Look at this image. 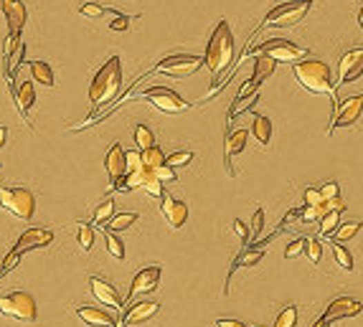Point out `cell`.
<instances>
[{
	"instance_id": "obj_1",
	"label": "cell",
	"mask_w": 363,
	"mask_h": 327,
	"mask_svg": "<svg viewBox=\"0 0 363 327\" xmlns=\"http://www.w3.org/2000/svg\"><path fill=\"white\" fill-rule=\"evenodd\" d=\"M295 79L302 89L317 94V97H331L333 101H338L335 97V81L325 61H315V59H305V61L295 63Z\"/></svg>"
},
{
	"instance_id": "obj_2",
	"label": "cell",
	"mask_w": 363,
	"mask_h": 327,
	"mask_svg": "<svg viewBox=\"0 0 363 327\" xmlns=\"http://www.w3.org/2000/svg\"><path fill=\"white\" fill-rule=\"evenodd\" d=\"M204 61L213 77L224 74V71L231 66V61H234V36H231L229 23H226V21H222V23L213 28Z\"/></svg>"
},
{
	"instance_id": "obj_3",
	"label": "cell",
	"mask_w": 363,
	"mask_h": 327,
	"mask_svg": "<svg viewBox=\"0 0 363 327\" xmlns=\"http://www.w3.org/2000/svg\"><path fill=\"white\" fill-rule=\"evenodd\" d=\"M119 81H122L119 59L117 56H112L110 61L97 71L95 81H92V86H89V101H92V109H95V112L115 99V94L119 92Z\"/></svg>"
},
{
	"instance_id": "obj_4",
	"label": "cell",
	"mask_w": 363,
	"mask_h": 327,
	"mask_svg": "<svg viewBox=\"0 0 363 327\" xmlns=\"http://www.w3.org/2000/svg\"><path fill=\"white\" fill-rule=\"evenodd\" d=\"M310 8H313V0H287L269 10L262 28H293L300 21H305Z\"/></svg>"
},
{
	"instance_id": "obj_5",
	"label": "cell",
	"mask_w": 363,
	"mask_h": 327,
	"mask_svg": "<svg viewBox=\"0 0 363 327\" xmlns=\"http://www.w3.org/2000/svg\"><path fill=\"white\" fill-rule=\"evenodd\" d=\"M0 206L21 221H31L36 213V198L26 188H0Z\"/></svg>"
},
{
	"instance_id": "obj_6",
	"label": "cell",
	"mask_w": 363,
	"mask_h": 327,
	"mask_svg": "<svg viewBox=\"0 0 363 327\" xmlns=\"http://www.w3.org/2000/svg\"><path fill=\"white\" fill-rule=\"evenodd\" d=\"M0 312L18 322H33L36 319V299L28 292H10L0 297Z\"/></svg>"
},
{
	"instance_id": "obj_7",
	"label": "cell",
	"mask_w": 363,
	"mask_h": 327,
	"mask_svg": "<svg viewBox=\"0 0 363 327\" xmlns=\"http://www.w3.org/2000/svg\"><path fill=\"white\" fill-rule=\"evenodd\" d=\"M204 59L198 56H188V54H175V56H168L163 61L155 66L158 74H166V77H175V79H188L193 77L201 66H204Z\"/></svg>"
},
{
	"instance_id": "obj_8",
	"label": "cell",
	"mask_w": 363,
	"mask_h": 327,
	"mask_svg": "<svg viewBox=\"0 0 363 327\" xmlns=\"http://www.w3.org/2000/svg\"><path fill=\"white\" fill-rule=\"evenodd\" d=\"M142 99H150L153 107H158L160 112H166V115H178V112H186V109L190 107L181 94H175L173 89H168V86H150V89H145V92H142Z\"/></svg>"
},
{
	"instance_id": "obj_9",
	"label": "cell",
	"mask_w": 363,
	"mask_h": 327,
	"mask_svg": "<svg viewBox=\"0 0 363 327\" xmlns=\"http://www.w3.org/2000/svg\"><path fill=\"white\" fill-rule=\"evenodd\" d=\"M257 51L267 54L269 59H275L277 63H293L308 56V48H300L295 46V43H290V41H279V39L264 41V43L257 46Z\"/></svg>"
},
{
	"instance_id": "obj_10",
	"label": "cell",
	"mask_w": 363,
	"mask_h": 327,
	"mask_svg": "<svg viewBox=\"0 0 363 327\" xmlns=\"http://www.w3.org/2000/svg\"><path fill=\"white\" fill-rule=\"evenodd\" d=\"M361 112H363V94L348 97V99H343L340 104H335V109H333L331 132H335L338 127H351L355 119L361 117Z\"/></svg>"
},
{
	"instance_id": "obj_11",
	"label": "cell",
	"mask_w": 363,
	"mask_h": 327,
	"mask_svg": "<svg viewBox=\"0 0 363 327\" xmlns=\"http://www.w3.org/2000/svg\"><path fill=\"white\" fill-rule=\"evenodd\" d=\"M363 74V48H351L343 54L338 66V86L340 84H351Z\"/></svg>"
},
{
	"instance_id": "obj_12",
	"label": "cell",
	"mask_w": 363,
	"mask_h": 327,
	"mask_svg": "<svg viewBox=\"0 0 363 327\" xmlns=\"http://www.w3.org/2000/svg\"><path fill=\"white\" fill-rule=\"evenodd\" d=\"M363 304L353 297H338V299H333L328 304V310H325L323 319L325 322H335V319H346V317H355V315H361Z\"/></svg>"
},
{
	"instance_id": "obj_13",
	"label": "cell",
	"mask_w": 363,
	"mask_h": 327,
	"mask_svg": "<svg viewBox=\"0 0 363 327\" xmlns=\"http://www.w3.org/2000/svg\"><path fill=\"white\" fill-rule=\"evenodd\" d=\"M160 213H163V218L168 221L170 228H181L186 224V218H188V206L183 201H175L173 195L163 193V198H160Z\"/></svg>"
},
{
	"instance_id": "obj_14",
	"label": "cell",
	"mask_w": 363,
	"mask_h": 327,
	"mask_svg": "<svg viewBox=\"0 0 363 327\" xmlns=\"http://www.w3.org/2000/svg\"><path fill=\"white\" fill-rule=\"evenodd\" d=\"M160 284V266H145L135 274L133 287H130V302H133L137 295H148V292H155V287Z\"/></svg>"
},
{
	"instance_id": "obj_15",
	"label": "cell",
	"mask_w": 363,
	"mask_h": 327,
	"mask_svg": "<svg viewBox=\"0 0 363 327\" xmlns=\"http://www.w3.org/2000/svg\"><path fill=\"white\" fill-rule=\"evenodd\" d=\"M48 244H54V234H51V231H46V228H28V231L21 234V239H18V244L13 246V251L23 257L26 251L41 249V246H48Z\"/></svg>"
},
{
	"instance_id": "obj_16",
	"label": "cell",
	"mask_w": 363,
	"mask_h": 327,
	"mask_svg": "<svg viewBox=\"0 0 363 327\" xmlns=\"http://www.w3.org/2000/svg\"><path fill=\"white\" fill-rule=\"evenodd\" d=\"M89 289H92V295H95L97 302H102L104 307H112L115 312L122 310V299H119L115 284L99 279V277H92V279H89Z\"/></svg>"
},
{
	"instance_id": "obj_17",
	"label": "cell",
	"mask_w": 363,
	"mask_h": 327,
	"mask_svg": "<svg viewBox=\"0 0 363 327\" xmlns=\"http://www.w3.org/2000/svg\"><path fill=\"white\" fill-rule=\"evenodd\" d=\"M104 168H107V175H110L112 186H115V183H119V180L127 175L125 150H122V145H119V142H115V145L110 148V152H107V157H104Z\"/></svg>"
},
{
	"instance_id": "obj_18",
	"label": "cell",
	"mask_w": 363,
	"mask_h": 327,
	"mask_svg": "<svg viewBox=\"0 0 363 327\" xmlns=\"http://www.w3.org/2000/svg\"><path fill=\"white\" fill-rule=\"evenodd\" d=\"M158 310H160V304L150 302V299H145V302H135V304H130V310L125 312V317H122V322H119L117 327L140 325V322H145V319H150Z\"/></svg>"
},
{
	"instance_id": "obj_19",
	"label": "cell",
	"mask_w": 363,
	"mask_h": 327,
	"mask_svg": "<svg viewBox=\"0 0 363 327\" xmlns=\"http://www.w3.org/2000/svg\"><path fill=\"white\" fill-rule=\"evenodd\" d=\"M77 315H79L84 322H87L89 327H115V325H119L117 322V312L112 315V312H107V310H99V307H77Z\"/></svg>"
},
{
	"instance_id": "obj_20",
	"label": "cell",
	"mask_w": 363,
	"mask_h": 327,
	"mask_svg": "<svg viewBox=\"0 0 363 327\" xmlns=\"http://www.w3.org/2000/svg\"><path fill=\"white\" fill-rule=\"evenodd\" d=\"M3 13L8 18L10 33H21L26 26V6L21 0H3Z\"/></svg>"
},
{
	"instance_id": "obj_21",
	"label": "cell",
	"mask_w": 363,
	"mask_h": 327,
	"mask_svg": "<svg viewBox=\"0 0 363 327\" xmlns=\"http://www.w3.org/2000/svg\"><path fill=\"white\" fill-rule=\"evenodd\" d=\"M275 66H277L275 59H269L267 54H259V56H257V61H254V74H252V79H249V81H252V84L259 89L262 81L275 74Z\"/></svg>"
},
{
	"instance_id": "obj_22",
	"label": "cell",
	"mask_w": 363,
	"mask_h": 327,
	"mask_svg": "<svg viewBox=\"0 0 363 327\" xmlns=\"http://www.w3.org/2000/svg\"><path fill=\"white\" fill-rule=\"evenodd\" d=\"M244 145H246V130H231L229 132V137H226V165L231 163V157L234 155H239L242 150H244ZM229 172H231V165H229Z\"/></svg>"
},
{
	"instance_id": "obj_23",
	"label": "cell",
	"mask_w": 363,
	"mask_h": 327,
	"mask_svg": "<svg viewBox=\"0 0 363 327\" xmlns=\"http://www.w3.org/2000/svg\"><path fill=\"white\" fill-rule=\"evenodd\" d=\"M16 101H18V109H21V115H28V109L33 107V101H36V92H33V81H23V84L18 86L16 92Z\"/></svg>"
},
{
	"instance_id": "obj_24",
	"label": "cell",
	"mask_w": 363,
	"mask_h": 327,
	"mask_svg": "<svg viewBox=\"0 0 363 327\" xmlns=\"http://www.w3.org/2000/svg\"><path fill=\"white\" fill-rule=\"evenodd\" d=\"M252 132L259 145H269V140H272V122H269V117L257 115V117L252 119Z\"/></svg>"
},
{
	"instance_id": "obj_25",
	"label": "cell",
	"mask_w": 363,
	"mask_h": 327,
	"mask_svg": "<svg viewBox=\"0 0 363 327\" xmlns=\"http://www.w3.org/2000/svg\"><path fill=\"white\" fill-rule=\"evenodd\" d=\"M31 77L43 86H54V69L46 61H31Z\"/></svg>"
},
{
	"instance_id": "obj_26",
	"label": "cell",
	"mask_w": 363,
	"mask_h": 327,
	"mask_svg": "<svg viewBox=\"0 0 363 327\" xmlns=\"http://www.w3.org/2000/svg\"><path fill=\"white\" fill-rule=\"evenodd\" d=\"M328 213H331V206H328V201L317 203V206H305V208H302V221H305V224H315V221L320 224V221H323Z\"/></svg>"
},
{
	"instance_id": "obj_27",
	"label": "cell",
	"mask_w": 363,
	"mask_h": 327,
	"mask_svg": "<svg viewBox=\"0 0 363 327\" xmlns=\"http://www.w3.org/2000/svg\"><path fill=\"white\" fill-rule=\"evenodd\" d=\"M340 213L343 210H331L328 216L320 221V228H317V236L323 239V236H331V234H335L338 231V226H340Z\"/></svg>"
},
{
	"instance_id": "obj_28",
	"label": "cell",
	"mask_w": 363,
	"mask_h": 327,
	"mask_svg": "<svg viewBox=\"0 0 363 327\" xmlns=\"http://www.w3.org/2000/svg\"><path fill=\"white\" fill-rule=\"evenodd\" d=\"M262 259H264V249H252V251H244V254H242V257L237 259V261H234V264H231V272H229V279H231V274L237 272V266H254L257 264V261H262Z\"/></svg>"
},
{
	"instance_id": "obj_29",
	"label": "cell",
	"mask_w": 363,
	"mask_h": 327,
	"mask_svg": "<svg viewBox=\"0 0 363 327\" xmlns=\"http://www.w3.org/2000/svg\"><path fill=\"white\" fill-rule=\"evenodd\" d=\"M133 224H137V213H119V216H112L110 221H107V228L117 234V231L130 228Z\"/></svg>"
},
{
	"instance_id": "obj_30",
	"label": "cell",
	"mask_w": 363,
	"mask_h": 327,
	"mask_svg": "<svg viewBox=\"0 0 363 327\" xmlns=\"http://www.w3.org/2000/svg\"><path fill=\"white\" fill-rule=\"evenodd\" d=\"M257 101H259V94H257V92L249 94V97H237V101H234V104H231V109H229V119H234L237 115L246 112V109H252Z\"/></svg>"
},
{
	"instance_id": "obj_31",
	"label": "cell",
	"mask_w": 363,
	"mask_h": 327,
	"mask_svg": "<svg viewBox=\"0 0 363 327\" xmlns=\"http://www.w3.org/2000/svg\"><path fill=\"white\" fill-rule=\"evenodd\" d=\"M135 145L140 148V152H142V150L155 148V135H153L145 125H137V127H135Z\"/></svg>"
},
{
	"instance_id": "obj_32",
	"label": "cell",
	"mask_w": 363,
	"mask_h": 327,
	"mask_svg": "<svg viewBox=\"0 0 363 327\" xmlns=\"http://www.w3.org/2000/svg\"><path fill=\"white\" fill-rule=\"evenodd\" d=\"M333 257H335V261L340 264V269L353 272V257H351V251H348L340 241H333Z\"/></svg>"
},
{
	"instance_id": "obj_33",
	"label": "cell",
	"mask_w": 363,
	"mask_h": 327,
	"mask_svg": "<svg viewBox=\"0 0 363 327\" xmlns=\"http://www.w3.org/2000/svg\"><path fill=\"white\" fill-rule=\"evenodd\" d=\"M142 163H145V168L155 170L160 165H166V155H163V150L155 145V148H150V150H142Z\"/></svg>"
},
{
	"instance_id": "obj_34",
	"label": "cell",
	"mask_w": 363,
	"mask_h": 327,
	"mask_svg": "<svg viewBox=\"0 0 363 327\" xmlns=\"http://www.w3.org/2000/svg\"><path fill=\"white\" fill-rule=\"evenodd\" d=\"M361 231V221H348V224H340L338 231L333 234V241H348V239H353L355 234Z\"/></svg>"
},
{
	"instance_id": "obj_35",
	"label": "cell",
	"mask_w": 363,
	"mask_h": 327,
	"mask_svg": "<svg viewBox=\"0 0 363 327\" xmlns=\"http://www.w3.org/2000/svg\"><path fill=\"white\" fill-rule=\"evenodd\" d=\"M142 190L148 195H153V198H163V193H166V188H163V180L155 175V170L148 175V180L142 183Z\"/></svg>"
},
{
	"instance_id": "obj_36",
	"label": "cell",
	"mask_w": 363,
	"mask_h": 327,
	"mask_svg": "<svg viewBox=\"0 0 363 327\" xmlns=\"http://www.w3.org/2000/svg\"><path fill=\"white\" fill-rule=\"evenodd\" d=\"M297 325V307L290 304V307H284L275 319V327H295Z\"/></svg>"
},
{
	"instance_id": "obj_37",
	"label": "cell",
	"mask_w": 363,
	"mask_h": 327,
	"mask_svg": "<svg viewBox=\"0 0 363 327\" xmlns=\"http://www.w3.org/2000/svg\"><path fill=\"white\" fill-rule=\"evenodd\" d=\"M104 241H107V251H110L115 259H125V246H122V241H119L117 236H115V231H104Z\"/></svg>"
},
{
	"instance_id": "obj_38",
	"label": "cell",
	"mask_w": 363,
	"mask_h": 327,
	"mask_svg": "<svg viewBox=\"0 0 363 327\" xmlns=\"http://www.w3.org/2000/svg\"><path fill=\"white\" fill-rule=\"evenodd\" d=\"M112 213H115V203L112 201H102L99 203V208L95 210V218H92V224L95 226H102V224H107L112 218Z\"/></svg>"
},
{
	"instance_id": "obj_39",
	"label": "cell",
	"mask_w": 363,
	"mask_h": 327,
	"mask_svg": "<svg viewBox=\"0 0 363 327\" xmlns=\"http://www.w3.org/2000/svg\"><path fill=\"white\" fill-rule=\"evenodd\" d=\"M305 251H308V239L297 236V239H293V241L287 244V249H284V259H295V257H300V254H305Z\"/></svg>"
},
{
	"instance_id": "obj_40",
	"label": "cell",
	"mask_w": 363,
	"mask_h": 327,
	"mask_svg": "<svg viewBox=\"0 0 363 327\" xmlns=\"http://www.w3.org/2000/svg\"><path fill=\"white\" fill-rule=\"evenodd\" d=\"M77 234H79L81 249H84V251L92 249V244H95V228L89 226V224H79V228H77Z\"/></svg>"
},
{
	"instance_id": "obj_41",
	"label": "cell",
	"mask_w": 363,
	"mask_h": 327,
	"mask_svg": "<svg viewBox=\"0 0 363 327\" xmlns=\"http://www.w3.org/2000/svg\"><path fill=\"white\" fill-rule=\"evenodd\" d=\"M125 160H127V172H135V170H142V168H145L142 152H137V150H127Z\"/></svg>"
},
{
	"instance_id": "obj_42",
	"label": "cell",
	"mask_w": 363,
	"mask_h": 327,
	"mask_svg": "<svg viewBox=\"0 0 363 327\" xmlns=\"http://www.w3.org/2000/svg\"><path fill=\"white\" fill-rule=\"evenodd\" d=\"M190 160H193V152H173L170 157H166V163L170 165V168H183V165H188Z\"/></svg>"
},
{
	"instance_id": "obj_43",
	"label": "cell",
	"mask_w": 363,
	"mask_h": 327,
	"mask_svg": "<svg viewBox=\"0 0 363 327\" xmlns=\"http://www.w3.org/2000/svg\"><path fill=\"white\" fill-rule=\"evenodd\" d=\"M262 228H264V210L257 208L252 216V239H249V241H257V236L262 234Z\"/></svg>"
},
{
	"instance_id": "obj_44",
	"label": "cell",
	"mask_w": 363,
	"mask_h": 327,
	"mask_svg": "<svg viewBox=\"0 0 363 327\" xmlns=\"http://www.w3.org/2000/svg\"><path fill=\"white\" fill-rule=\"evenodd\" d=\"M308 257L313 264H317L320 261V257H323V246H320V239H308Z\"/></svg>"
},
{
	"instance_id": "obj_45",
	"label": "cell",
	"mask_w": 363,
	"mask_h": 327,
	"mask_svg": "<svg viewBox=\"0 0 363 327\" xmlns=\"http://www.w3.org/2000/svg\"><path fill=\"white\" fill-rule=\"evenodd\" d=\"M320 193H323L325 201H333V198H338V195H340V188H338V183H335V180H328V183L320 188Z\"/></svg>"
},
{
	"instance_id": "obj_46",
	"label": "cell",
	"mask_w": 363,
	"mask_h": 327,
	"mask_svg": "<svg viewBox=\"0 0 363 327\" xmlns=\"http://www.w3.org/2000/svg\"><path fill=\"white\" fill-rule=\"evenodd\" d=\"M81 16H87V18H99V16H104V8L102 6H97V3H84L81 6Z\"/></svg>"
},
{
	"instance_id": "obj_47",
	"label": "cell",
	"mask_w": 363,
	"mask_h": 327,
	"mask_svg": "<svg viewBox=\"0 0 363 327\" xmlns=\"http://www.w3.org/2000/svg\"><path fill=\"white\" fill-rule=\"evenodd\" d=\"M323 193L317 190V188H308L305 190V206H317V203H323Z\"/></svg>"
},
{
	"instance_id": "obj_48",
	"label": "cell",
	"mask_w": 363,
	"mask_h": 327,
	"mask_svg": "<svg viewBox=\"0 0 363 327\" xmlns=\"http://www.w3.org/2000/svg\"><path fill=\"white\" fill-rule=\"evenodd\" d=\"M155 175H158L163 183H168V180H175V168H170V165H160V168H155Z\"/></svg>"
},
{
	"instance_id": "obj_49",
	"label": "cell",
	"mask_w": 363,
	"mask_h": 327,
	"mask_svg": "<svg viewBox=\"0 0 363 327\" xmlns=\"http://www.w3.org/2000/svg\"><path fill=\"white\" fill-rule=\"evenodd\" d=\"M110 28H112V31H127V28H130V18H127V16H115L110 21Z\"/></svg>"
},
{
	"instance_id": "obj_50",
	"label": "cell",
	"mask_w": 363,
	"mask_h": 327,
	"mask_svg": "<svg viewBox=\"0 0 363 327\" xmlns=\"http://www.w3.org/2000/svg\"><path fill=\"white\" fill-rule=\"evenodd\" d=\"M234 234L242 239V244H249V239H252V231H246V226L242 221H234Z\"/></svg>"
},
{
	"instance_id": "obj_51",
	"label": "cell",
	"mask_w": 363,
	"mask_h": 327,
	"mask_svg": "<svg viewBox=\"0 0 363 327\" xmlns=\"http://www.w3.org/2000/svg\"><path fill=\"white\" fill-rule=\"evenodd\" d=\"M216 327H246L244 322H239V319H219Z\"/></svg>"
},
{
	"instance_id": "obj_52",
	"label": "cell",
	"mask_w": 363,
	"mask_h": 327,
	"mask_svg": "<svg viewBox=\"0 0 363 327\" xmlns=\"http://www.w3.org/2000/svg\"><path fill=\"white\" fill-rule=\"evenodd\" d=\"M6 137H8V130H6V127H0V148H3V142H6Z\"/></svg>"
},
{
	"instance_id": "obj_53",
	"label": "cell",
	"mask_w": 363,
	"mask_h": 327,
	"mask_svg": "<svg viewBox=\"0 0 363 327\" xmlns=\"http://www.w3.org/2000/svg\"><path fill=\"white\" fill-rule=\"evenodd\" d=\"M313 327H331V322H325V319L320 317V319H317V322H315V325H313Z\"/></svg>"
},
{
	"instance_id": "obj_54",
	"label": "cell",
	"mask_w": 363,
	"mask_h": 327,
	"mask_svg": "<svg viewBox=\"0 0 363 327\" xmlns=\"http://www.w3.org/2000/svg\"><path fill=\"white\" fill-rule=\"evenodd\" d=\"M358 26L363 28V6H361V10H358Z\"/></svg>"
}]
</instances>
